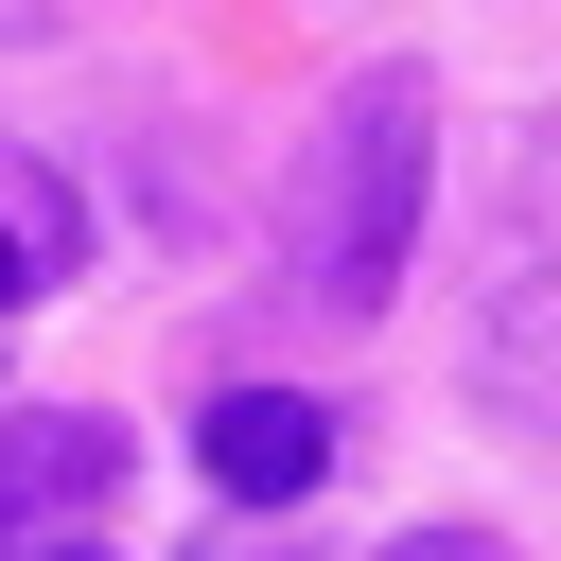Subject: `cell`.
Masks as SVG:
<instances>
[{
    "label": "cell",
    "instance_id": "1",
    "mask_svg": "<svg viewBox=\"0 0 561 561\" xmlns=\"http://www.w3.org/2000/svg\"><path fill=\"white\" fill-rule=\"evenodd\" d=\"M421 175H438V88L386 53V70H351L316 105V140L280 175V280L316 316H386L403 263H421Z\"/></svg>",
    "mask_w": 561,
    "mask_h": 561
},
{
    "label": "cell",
    "instance_id": "2",
    "mask_svg": "<svg viewBox=\"0 0 561 561\" xmlns=\"http://www.w3.org/2000/svg\"><path fill=\"white\" fill-rule=\"evenodd\" d=\"M473 403L508 438H561V123H508V193L473 228Z\"/></svg>",
    "mask_w": 561,
    "mask_h": 561
},
{
    "label": "cell",
    "instance_id": "3",
    "mask_svg": "<svg viewBox=\"0 0 561 561\" xmlns=\"http://www.w3.org/2000/svg\"><path fill=\"white\" fill-rule=\"evenodd\" d=\"M105 491H123V421H88V403H18L0 421V561H53Z\"/></svg>",
    "mask_w": 561,
    "mask_h": 561
},
{
    "label": "cell",
    "instance_id": "4",
    "mask_svg": "<svg viewBox=\"0 0 561 561\" xmlns=\"http://www.w3.org/2000/svg\"><path fill=\"white\" fill-rule=\"evenodd\" d=\"M193 456H210V491H228V508H298V491L333 473V421H316L298 386H228V403L193 421Z\"/></svg>",
    "mask_w": 561,
    "mask_h": 561
},
{
    "label": "cell",
    "instance_id": "5",
    "mask_svg": "<svg viewBox=\"0 0 561 561\" xmlns=\"http://www.w3.org/2000/svg\"><path fill=\"white\" fill-rule=\"evenodd\" d=\"M35 280H53V245H35V228H18V193H0V316H18Z\"/></svg>",
    "mask_w": 561,
    "mask_h": 561
},
{
    "label": "cell",
    "instance_id": "6",
    "mask_svg": "<svg viewBox=\"0 0 561 561\" xmlns=\"http://www.w3.org/2000/svg\"><path fill=\"white\" fill-rule=\"evenodd\" d=\"M386 561H508V543H491V526H403Z\"/></svg>",
    "mask_w": 561,
    "mask_h": 561
},
{
    "label": "cell",
    "instance_id": "7",
    "mask_svg": "<svg viewBox=\"0 0 561 561\" xmlns=\"http://www.w3.org/2000/svg\"><path fill=\"white\" fill-rule=\"evenodd\" d=\"M53 561H105V543H88V526H70V543H53Z\"/></svg>",
    "mask_w": 561,
    "mask_h": 561
},
{
    "label": "cell",
    "instance_id": "8",
    "mask_svg": "<svg viewBox=\"0 0 561 561\" xmlns=\"http://www.w3.org/2000/svg\"><path fill=\"white\" fill-rule=\"evenodd\" d=\"M263 561H298V543H263Z\"/></svg>",
    "mask_w": 561,
    "mask_h": 561
}]
</instances>
